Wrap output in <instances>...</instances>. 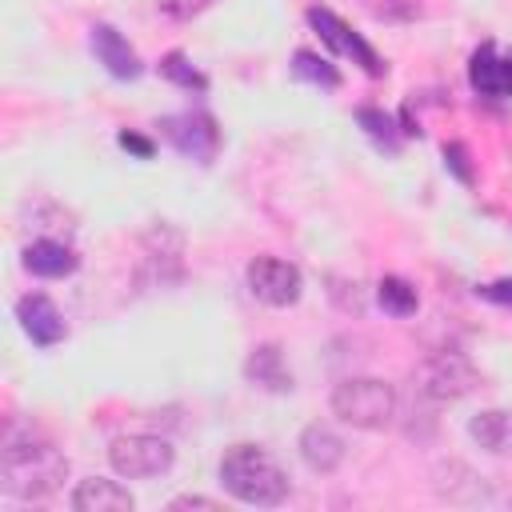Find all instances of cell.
Wrapping results in <instances>:
<instances>
[{"label": "cell", "instance_id": "23", "mask_svg": "<svg viewBox=\"0 0 512 512\" xmlns=\"http://www.w3.org/2000/svg\"><path fill=\"white\" fill-rule=\"evenodd\" d=\"M168 512H220V500L188 492V496H176V500H168Z\"/></svg>", "mask_w": 512, "mask_h": 512}, {"label": "cell", "instance_id": "24", "mask_svg": "<svg viewBox=\"0 0 512 512\" xmlns=\"http://www.w3.org/2000/svg\"><path fill=\"white\" fill-rule=\"evenodd\" d=\"M480 296H488L492 304H508V308H512V276H508V280H492V284H484Z\"/></svg>", "mask_w": 512, "mask_h": 512}, {"label": "cell", "instance_id": "8", "mask_svg": "<svg viewBox=\"0 0 512 512\" xmlns=\"http://www.w3.org/2000/svg\"><path fill=\"white\" fill-rule=\"evenodd\" d=\"M308 24L316 28V36H320L332 52L348 56V60H352V64H360L368 76H384V72H388V64L376 56V48H372L360 32H352V28H348L332 8H320V4H316V8H308Z\"/></svg>", "mask_w": 512, "mask_h": 512}, {"label": "cell", "instance_id": "17", "mask_svg": "<svg viewBox=\"0 0 512 512\" xmlns=\"http://www.w3.org/2000/svg\"><path fill=\"white\" fill-rule=\"evenodd\" d=\"M376 300L388 316H416V308H420V296L404 276H384L376 284Z\"/></svg>", "mask_w": 512, "mask_h": 512}, {"label": "cell", "instance_id": "4", "mask_svg": "<svg viewBox=\"0 0 512 512\" xmlns=\"http://www.w3.org/2000/svg\"><path fill=\"white\" fill-rule=\"evenodd\" d=\"M412 384L428 404H456L480 384V372L464 352H432L416 364Z\"/></svg>", "mask_w": 512, "mask_h": 512}, {"label": "cell", "instance_id": "1", "mask_svg": "<svg viewBox=\"0 0 512 512\" xmlns=\"http://www.w3.org/2000/svg\"><path fill=\"white\" fill-rule=\"evenodd\" d=\"M68 480V456L32 432H8L0 448V488L16 500H44Z\"/></svg>", "mask_w": 512, "mask_h": 512}, {"label": "cell", "instance_id": "14", "mask_svg": "<svg viewBox=\"0 0 512 512\" xmlns=\"http://www.w3.org/2000/svg\"><path fill=\"white\" fill-rule=\"evenodd\" d=\"M80 264V256L72 252V244L56 240V236H40L32 244H24V268L32 276H44V280H64L72 276Z\"/></svg>", "mask_w": 512, "mask_h": 512}, {"label": "cell", "instance_id": "5", "mask_svg": "<svg viewBox=\"0 0 512 512\" xmlns=\"http://www.w3.org/2000/svg\"><path fill=\"white\" fill-rule=\"evenodd\" d=\"M176 452L164 436H152V432H128V436H116L112 448H108V464L116 476L124 480H148V476H164L172 468Z\"/></svg>", "mask_w": 512, "mask_h": 512}, {"label": "cell", "instance_id": "15", "mask_svg": "<svg viewBox=\"0 0 512 512\" xmlns=\"http://www.w3.org/2000/svg\"><path fill=\"white\" fill-rule=\"evenodd\" d=\"M244 376L252 388H264V392H292V372L284 364V352L280 344H256L244 360Z\"/></svg>", "mask_w": 512, "mask_h": 512}, {"label": "cell", "instance_id": "12", "mask_svg": "<svg viewBox=\"0 0 512 512\" xmlns=\"http://www.w3.org/2000/svg\"><path fill=\"white\" fill-rule=\"evenodd\" d=\"M296 448H300V460L312 468V472H320V476H328V472H336L340 464H344V440H340V432L336 428H328V424H308L304 432H300V440H296Z\"/></svg>", "mask_w": 512, "mask_h": 512}, {"label": "cell", "instance_id": "22", "mask_svg": "<svg viewBox=\"0 0 512 512\" xmlns=\"http://www.w3.org/2000/svg\"><path fill=\"white\" fill-rule=\"evenodd\" d=\"M444 164L452 168V176L460 180V184H472V168H468V152H464V144H444Z\"/></svg>", "mask_w": 512, "mask_h": 512}, {"label": "cell", "instance_id": "26", "mask_svg": "<svg viewBox=\"0 0 512 512\" xmlns=\"http://www.w3.org/2000/svg\"><path fill=\"white\" fill-rule=\"evenodd\" d=\"M208 4H212V0H184V4L176 8V12H180V16H192V12H200V8H208Z\"/></svg>", "mask_w": 512, "mask_h": 512}, {"label": "cell", "instance_id": "19", "mask_svg": "<svg viewBox=\"0 0 512 512\" xmlns=\"http://www.w3.org/2000/svg\"><path fill=\"white\" fill-rule=\"evenodd\" d=\"M356 120H360V128L372 136L376 148H384V152H392V156L400 152V132H396V120H392L388 112H380V108H360Z\"/></svg>", "mask_w": 512, "mask_h": 512}, {"label": "cell", "instance_id": "11", "mask_svg": "<svg viewBox=\"0 0 512 512\" xmlns=\"http://www.w3.org/2000/svg\"><path fill=\"white\" fill-rule=\"evenodd\" d=\"M88 44H92L96 60L108 68V76H116V80H136V76L144 72V64H140L136 48H132V44L112 28V24H92Z\"/></svg>", "mask_w": 512, "mask_h": 512}, {"label": "cell", "instance_id": "20", "mask_svg": "<svg viewBox=\"0 0 512 512\" xmlns=\"http://www.w3.org/2000/svg\"><path fill=\"white\" fill-rule=\"evenodd\" d=\"M160 76H168L172 84H180V88H188V92H204V88H208V80L184 60V52H168V56L160 60Z\"/></svg>", "mask_w": 512, "mask_h": 512}, {"label": "cell", "instance_id": "9", "mask_svg": "<svg viewBox=\"0 0 512 512\" xmlns=\"http://www.w3.org/2000/svg\"><path fill=\"white\" fill-rule=\"evenodd\" d=\"M16 320H20L24 336H28L32 344H40V348H52V344H60V340L68 336V324H64L60 308H56L44 292L20 296V300H16Z\"/></svg>", "mask_w": 512, "mask_h": 512}, {"label": "cell", "instance_id": "13", "mask_svg": "<svg viewBox=\"0 0 512 512\" xmlns=\"http://www.w3.org/2000/svg\"><path fill=\"white\" fill-rule=\"evenodd\" d=\"M72 512H132V492L120 480L108 476H88L72 488Z\"/></svg>", "mask_w": 512, "mask_h": 512}, {"label": "cell", "instance_id": "18", "mask_svg": "<svg viewBox=\"0 0 512 512\" xmlns=\"http://www.w3.org/2000/svg\"><path fill=\"white\" fill-rule=\"evenodd\" d=\"M292 76H296V80H308V84H316V88H336V84H340L336 64L324 60V56H316V52H308V48H300V52L292 56Z\"/></svg>", "mask_w": 512, "mask_h": 512}, {"label": "cell", "instance_id": "25", "mask_svg": "<svg viewBox=\"0 0 512 512\" xmlns=\"http://www.w3.org/2000/svg\"><path fill=\"white\" fill-rule=\"evenodd\" d=\"M116 140H120L128 152H136L140 160H148V156H152V140H144V136H136V132H120Z\"/></svg>", "mask_w": 512, "mask_h": 512}, {"label": "cell", "instance_id": "16", "mask_svg": "<svg viewBox=\"0 0 512 512\" xmlns=\"http://www.w3.org/2000/svg\"><path fill=\"white\" fill-rule=\"evenodd\" d=\"M468 436L492 452V456H512V408H484L468 420Z\"/></svg>", "mask_w": 512, "mask_h": 512}, {"label": "cell", "instance_id": "2", "mask_svg": "<svg viewBox=\"0 0 512 512\" xmlns=\"http://www.w3.org/2000/svg\"><path fill=\"white\" fill-rule=\"evenodd\" d=\"M220 488L252 508H276L288 500V472L260 444H232L220 456Z\"/></svg>", "mask_w": 512, "mask_h": 512}, {"label": "cell", "instance_id": "10", "mask_svg": "<svg viewBox=\"0 0 512 512\" xmlns=\"http://www.w3.org/2000/svg\"><path fill=\"white\" fill-rule=\"evenodd\" d=\"M468 80L480 96L492 100L512 96V52H500L496 44H480L468 60Z\"/></svg>", "mask_w": 512, "mask_h": 512}, {"label": "cell", "instance_id": "7", "mask_svg": "<svg viewBox=\"0 0 512 512\" xmlns=\"http://www.w3.org/2000/svg\"><path fill=\"white\" fill-rule=\"evenodd\" d=\"M156 128L180 156L196 164H212V156L220 152V128L208 112H176V116H164Z\"/></svg>", "mask_w": 512, "mask_h": 512}, {"label": "cell", "instance_id": "21", "mask_svg": "<svg viewBox=\"0 0 512 512\" xmlns=\"http://www.w3.org/2000/svg\"><path fill=\"white\" fill-rule=\"evenodd\" d=\"M364 8L384 24H404L420 16V0H364Z\"/></svg>", "mask_w": 512, "mask_h": 512}, {"label": "cell", "instance_id": "6", "mask_svg": "<svg viewBox=\"0 0 512 512\" xmlns=\"http://www.w3.org/2000/svg\"><path fill=\"white\" fill-rule=\"evenodd\" d=\"M244 284L248 292L268 304V308H292L304 292V276L296 264L280 260V256H256L248 268H244Z\"/></svg>", "mask_w": 512, "mask_h": 512}, {"label": "cell", "instance_id": "3", "mask_svg": "<svg viewBox=\"0 0 512 512\" xmlns=\"http://www.w3.org/2000/svg\"><path fill=\"white\" fill-rule=\"evenodd\" d=\"M332 412L352 428L380 432L396 420V388L380 376H348L332 388Z\"/></svg>", "mask_w": 512, "mask_h": 512}]
</instances>
